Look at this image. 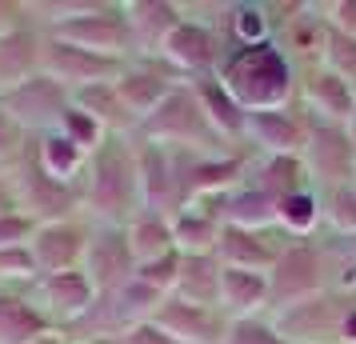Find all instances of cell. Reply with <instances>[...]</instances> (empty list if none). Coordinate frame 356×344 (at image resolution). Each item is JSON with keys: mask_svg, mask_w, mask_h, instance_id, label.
Segmentation results:
<instances>
[{"mask_svg": "<svg viewBox=\"0 0 356 344\" xmlns=\"http://www.w3.org/2000/svg\"><path fill=\"white\" fill-rule=\"evenodd\" d=\"M225 344H289V341L268 325V316H252V320H232Z\"/></svg>", "mask_w": 356, "mask_h": 344, "instance_id": "cell-39", "label": "cell"}, {"mask_svg": "<svg viewBox=\"0 0 356 344\" xmlns=\"http://www.w3.org/2000/svg\"><path fill=\"white\" fill-rule=\"evenodd\" d=\"M76 188H81V216L88 224H129L136 213H145L136 136H104V145L84 164Z\"/></svg>", "mask_w": 356, "mask_h": 344, "instance_id": "cell-1", "label": "cell"}, {"mask_svg": "<svg viewBox=\"0 0 356 344\" xmlns=\"http://www.w3.org/2000/svg\"><path fill=\"white\" fill-rule=\"evenodd\" d=\"M33 148H36V161H40V168L49 172V177H56V181L65 184H76L84 172V164H88V152L84 148H76L68 136H60V132H40V136H33Z\"/></svg>", "mask_w": 356, "mask_h": 344, "instance_id": "cell-32", "label": "cell"}, {"mask_svg": "<svg viewBox=\"0 0 356 344\" xmlns=\"http://www.w3.org/2000/svg\"><path fill=\"white\" fill-rule=\"evenodd\" d=\"M44 33L56 36V40H68L76 49L100 52V56L132 60V36H129V20H124V0H92L81 17L49 24Z\"/></svg>", "mask_w": 356, "mask_h": 344, "instance_id": "cell-7", "label": "cell"}, {"mask_svg": "<svg viewBox=\"0 0 356 344\" xmlns=\"http://www.w3.org/2000/svg\"><path fill=\"white\" fill-rule=\"evenodd\" d=\"M88 232H92V224H88L84 216L36 224L33 236H29V252H33L40 277H49V272H76V268L84 264Z\"/></svg>", "mask_w": 356, "mask_h": 344, "instance_id": "cell-14", "label": "cell"}, {"mask_svg": "<svg viewBox=\"0 0 356 344\" xmlns=\"http://www.w3.org/2000/svg\"><path fill=\"white\" fill-rule=\"evenodd\" d=\"M248 181L257 184V188H264L276 204L289 197V193L312 184L300 156H252V164H248Z\"/></svg>", "mask_w": 356, "mask_h": 344, "instance_id": "cell-29", "label": "cell"}, {"mask_svg": "<svg viewBox=\"0 0 356 344\" xmlns=\"http://www.w3.org/2000/svg\"><path fill=\"white\" fill-rule=\"evenodd\" d=\"M8 181H13V193H17L20 213L29 216L33 224H52V220H68V216H81V188L76 184H65L49 177L40 161H36L33 136L20 152L17 161L8 164Z\"/></svg>", "mask_w": 356, "mask_h": 344, "instance_id": "cell-5", "label": "cell"}, {"mask_svg": "<svg viewBox=\"0 0 356 344\" xmlns=\"http://www.w3.org/2000/svg\"><path fill=\"white\" fill-rule=\"evenodd\" d=\"M353 300L356 293L324 288V293L308 296L300 304L268 312V325L289 344H340V332H344V320L353 312Z\"/></svg>", "mask_w": 356, "mask_h": 344, "instance_id": "cell-6", "label": "cell"}, {"mask_svg": "<svg viewBox=\"0 0 356 344\" xmlns=\"http://www.w3.org/2000/svg\"><path fill=\"white\" fill-rule=\"evenodd\" d=\"M29 296H33V304L44 312V320H49L56 332L68 328L72 320H81L84 312H88V304L97 300V293H92V284H88V277H84L81 268H76V272H49V277H36V284L29 288Z\"/></svg>", "mask_w": 356, "mask_h": 344, "instance_id": "cell-18", "label": "cell"}, {"mask_svg": "<svg viewBox=\"0 0 356 344\" xmlns=\"http://www.w3.org/2000/svg\"><path fill=\"white\" fill-rule=\"evenodd\" d=\"M17 213L20 204H17V193H13V181H8V168H0V216H17Z\"/></svg>", "mask_w": 356, "mask_h": 344, "instance_id": "cell-45", "label": "cell"}, {"mask_svg": "<svg viewBox=\"0 0 356 344\" xmlns=\"http://www.w3.org/2000/svg\"><path fill=\"white\" fill-rule=\"evenodd\" d=\"M321 65L332 68L340 81H348L356 88V36H344V33H337V28H328Z\"/></svg>", "mask_w": 356, "mask_h": 344, "instance_id": "cell-37", "label": "cell"}, {"mask_svg": "<svg viewBox=\"0 0 356 344\" xmlns=\"http://www.w3.org/2000/svg\"><path fill=\"white\" fill-rule=\"evenodd\" d=\"M24 24H33V13H29V0H0V36L17 33Z\"/></svg>", "mask_w": 356, "mask_h": 344, "instance_id": "cell-43", "label": "cell"}, {"mask_svg": "<svg viewBox=\"0 0 356 344\" xmlns=\"http://www.w3.org/2000/svg\"><path fill=\"white\" fill-rule=\"evenodd\" d=\"M324 20H328V28H337L344 36H356V0H332V4H324Z\"/></svg>", "mask_w": 356, "mask_h": 344, "instance_id": "cell-41", "label": "cell"}, {"mask_svg": "<svg viewBox=\"0 0 356 344\" xmlns=\"http://www.w3.org/2000/svg\"><path fill=\"white\" fill-rule=\"evenodd\" d=\"M296 100L305 104L312 116L332 120V124H348L356 104V88L348 81H340L332 68L312 65L305 72H296Z\"/></svg>", "mask_w": 356, "mask_h": 344, "instance_id": "cell-21", "label": "cell"}, {"mask_svg": "<svg viewBox=\"0 0 356 344\" xmlns=\"http://www.w3.org/2000/svg\"><path fill=\"white\" fill-rule=\"evenodd\" d=\"M289 245V236L280 229H236V224H220V240H216V256L228 268H248V272H273L280 252Z\"/></svg>", "mask_w": 356, "mask_h": 344, "instance_id": "cell-19", "label": "cell"}, {"mask_svg": "<svg viewBox=\"0 0 356 344\" xmlns=\"http://www.w3.org/2000/svg\"><path fill=\"white\" fill-rule=\"evenodd\" d=\"M56 132H60V136H68V140H72L76 148H84L88 156H92V152L104 145V136H108V132L100 129V124H97V120H92L88 113H81L76 104H68V108H65L60 124H56Z\"/></svg>", "mask_w": 356, "mask_h": 344, "instance_id": "cell-36", "label": "cell"}, {"mask_svg": "<svg viewBox=\"0 0 356 344\" xmlns=\"http://www.w3.org/2000/svg\"><path fill=\"white\" fill-rule=\"evenodd\" d=\"M129 232V248H132V261L148 264V261H161L168 252H177V236H172V220L156 213H136L124 224Z\"/></svg>", "mask_w": 356, "mask_h": 344, "instance_id": "cell-30", "label": "cell"}, {"mask_svg": "<svg viewBox=\"0 0 356 344\" xmlns=\"http://www.w3.org/2000/svg\"><path fill=\"white\" fill-rule=\"evenodd\" d=\"M324 40H328V20H324V4H284V17L276 28V44L284 49L296 72L321 65Z\"/></svg>", "mask_w": 356, "mask_h": 344, "instance_id": "cell-16", "label": "cell"}, {"mask_svg": "<svg viewBox=\"0 0 356 344\" xmlns=\"http://www.w3.org/2000/svg\"><path fill=\"white\" fill-rule=\"evenodd\" d=\"M40 28V24H36ZM129 60H116V56H100V52L76 49L68 40H56L40 28V72H49L56 84H65L68 92L88 88V84H113L120 81Z\"/></svg>", "mask_w": 356, "mask_h": 344, "instance_id": "cell-9", "label": "cell"}, {"mask_svg": "<svg viewBox=\"0 0 356 344\" xmlns=\"http://www.w3.org/2000/svg\"><path fill=\"white\" fill-rule=\"evenodd\" d=\"M136 136L148 140V145L172 148V152H209V156L241 152V148H232L220 132L212 129L209 113L200 108V100H196L188 81L177 84V88L156 104V113H148L145 120H140Z\"/></svg>", "mask_w": 356, "mask_h": 344, "instance_id": "cell-3", "label": "cell"}, {"mask_svg": "<svg viewBox=\"0 0 356 344\" xmlns=\"http://www.w3.org/2000/svg\"><path fill=\"white\" fill-rule=\"evenodd\" d=\"M216 309L228 320H252V316H268V277L264 272H248V268H220V300Z\"/></svg>", "mask_w": 356, "mask_h": 344, "instance_id": "cell-24", "label": "cell"}, {"mask_svg": "<svg viewBox=\"0 0 356 344\" xmlns=\"http://www.w3.org/2000/svg\"><path fill=\"white\" fill-rule=\"evenodd\" d=\"M40 72V28L24 24L17 33L0 36V92L24 84Z\"/></svg>", "mask_w": 356, "mask_h": 344, "instance_id": "cell-26", "label": "cell"}, {"mask_svg": "<svg viewBox=\"0 0 356 344\" xmlns=\"http://www.w3.org/2000/svg\"><path fill=\"white\" fill-rule=\"evenodd\" d=\"M36 277H40V268H36L29 245L0 248V288H20V293H29L36 284Z\"/></svg>", "mask_w": 356, "mask_h": 344, "instance_id": "cell-35", "label": "cell"}, {"mask_svg": "<svg viewBox=\"0 0 356 344\" xmlns=\"http://www.w3.org/2000/svg\"><path fill=\"white\" fill-rule=\"evenodd\" d=\"M332 280V252L328 240L321 236H305V240H289L280 261L268 272V312H280L289 304H300L308 296L328 288Z\"/></svg>", "mask_w": 356, "mask_h": 344, "instance_id": "cell-4", "label": "cell"}, {"mask_svg": "<svg viewBox=\"0 0 356 344\" xmlns=\"http://www.w3.org/2000/svg\"><path fill=\"white\" fill-rule=\"evenodd\" d=\"M305 172L312 188H332V184L356 181V145L344 124L321 120L308 113V145L300 152Z\"/></svg>", "mask_w": 356, "mask_h": 344, "instance_id": "cell-8", "label": "cell"}, {"mask_svg": "<svg viewBox=\"0 0 356 344\" xmlns=\"http://www.w3.org/2000/svg\"><path fill=\"white\" fill-rule=\"evenodd\" d=\"M72 104L88 113L108 136H136V116L124 108V100L113 84H88V88H76L72 92Z\"/></svg>", "mask_w": 356, "mask_h": 344, "instance_id": "cell-27", "label": "cell"}, {"mask_svg": "<svg viewBox=\"0 0 356 344\" xmlns=\"http://www.w3.org/2000/svg\"><path fill=\"white\" fill-rule=\"evenodd\" d=\"M24 145H29V132L0 108V168H8V164L17 161L20 152H24Z\"/></svg>", "mask_w": 356, "mask_h": 344, "instance_id": "cell-40", "label": "cell"}, {"mask_svg": "<svg viewBox=\"0 0 356 344\" xmlns=\"http://www.w3.org/2000/svg\"><path fill=\"white\" fill-rule=\"evenodd\" d=\"M33 344H68L60 332H49V336H40V341H33Z\"/></svg>", "mask_w": 356, "mask_h": 344, "instance_id": "cell-47", "label": "cell"}, {"mask_svg": "<svg viewBox=\"0 0 356 344\" xmlns=\"http://www.w3.org/2000/svg\"><path fill=\"white\" fill-rule=\"evenodd\" d=\"M180 261H184V252H168V256H161V261L136 264V280L148 284L152 293L172 296V288H177V280H180Z\"/></svg>", "mask_w": 356, "mask_h": 344, "instance_id": "cell-38", "label": "cell"}, {"mask_svg": "<svg viewBox=\"0 0 356 344\" xmlns=\"http://www.w3.org/2000/svg\"><path fill=\"white\" fill-rule=\"evenodd\" d=\"M220 256L216 252H204V256H184L180 261V280L172 296L177 300H188V304H204V309H216L220 300Z\"/></svg>", "mask_w": 356, "mask_h": 344, "instance_id": "cell-28", "label": "cell"}, {"mask_svg": "<svg viewBox=\"0 0 356 344\" xmlns=\"http://www.w3.org/2000/svg\"><path fill=\"white\" fill-rule=\"evenodd\" d=\"M136 168H140V204H145V213H156V216L172 220L184 208L172 148L148 145V140L136 136Z\"/></svg>", "mask_w": 356, "mask_h": 344, "instance_id": "cell-15", "label": "cell"}, {"mask_svg": "<svg viewBox=\"0 0 356 344\" xmlns=\"http://www.w3.org/2000/svg\"><path fill=\"white\" fill-rule=\"evenodd\" d=\"M172 236H177V252L184 256H204V252H216V240H220V220L204 208H180L172 216Z\"/></svg>", "mask_w": 356, "mask_h": 344, "instance_id": "cell-33", "label": "cell"}, {"mask_svg": "<svg viewBox=\"0 0 356 344\" xmlns=\"http://www.w3.org/2000/svg\"><path fill=\"white\" fill-rule=\"evenodd\" d=\"M156 325L177 336L180 344H225L228 336V320L220 309H204V304H188V300H177V296H164V304L152 316Z\"/></svg>", "mask_w": 356, "mask_h": 344, "instance_id": "cell-20", "label": "cell"}, {"mask_svg": "<svg viewBox=\"0 0 356 344\" xmlns=\"http://www.w3.org/2000/svg\"><path fill=\"white\" fill-rule=\"evenodd\" d=\"M92 344H116V341H92Z\"/></svg>", "mask_w": 356, "mask_h": 344, "instance_id": "cell-49", "label": "cell"}, {"mask_svg": "<svg viewBox=\"0 0 356 344\" xmlns=\"http://www.w3.org/2000/svg\"><path fill=\"white\" fill-rule=\"evenodd\" d=\"M344 129H348V136H353V145H356V104H353V116H348V124H344Z\"/></svg>", "mask_w": 356, "mask_h": 344, "instance_id": "cell-48", "label": "cell"}, {"mask_svg": "<svg viewBox=\"0 0 356 344\" xmlns=\"http://www.w3.org/2000/svg\"><path fill=\"white\" fill-rule=\"evenodd\" d=\"M220 56H225L220 33L212 28L209 20H196L188 13H184V20L172 28V36L164 40V49H161V60L177 72L180 81H196V76L216 72Z\"/></svg>", "mask_w": 356, "mask_h": 344, "instance_id": "cell-11", "label": "cell"}, {"mask_svg": "<svg viewBox=\"0 0 356 344\" xmlns=\"http://www.w3.org/2000/svg\"><path fill=\"white\" fill-rule=\"evenodd\" d=\"M321 224L328 236H356V181L321 188Z\"/></svg>", "mask_w": 356, "mask_h": 344, "instance_id": "cell-34", "label": "cell"}, {"mask_svg": "<svg viewBox=\"0 0 356 344\" xmlns=\"http://www.w3.org/2000/svg\"><path fill=\"white\" fill-rule=\"evenodd\" d=\"M33 220L29 216H0V248H13V245H29V236H33Z\"/></svg>", "mask_w": 356, "mask_h": 344, "instance_id": "cell-42", "label": "cell"}, {"mask_svg": "<svg viewBox=\"0 0 356 344\" xmlns=\"http://www.w3.org/2000/svg\"><path fill=\"white\" fill-rule=\"evenodd\" d=\"M56 328L33 304V296L20 288H0V344H33Z\"/></svg>", "mask_w": 356, "mask_h": 344, "instance_id": "cell-25", "label": "cell"}, {"mask_svg": "<svg viewBox=\"0 0 356 344\" xmlns=\"http://www.w3.org/2000/svg\"><path fill=\"white\" fill-rule=\"evenodd\" d=\"M116 344H180V341H177V336H168L156 320H145V325L129 328V332H124Z\"/></svg>", "mask_w": 356, "mask_h": 344, "instance_id": "cell-44", "label": "cell"}, {"mask_svg": "<svg viewBox=\"0 0 356 344\" xmlns=\"http://www.w3.org/2000/svg\"><path fill=\"white\" fill-rule=\"evenodd\" d=\"M276 229L284 232L289 240H305V236H316L324 229L321 224V188H296L276 204Z\"/></svg>", "mask_w": 356, "mask_h": 344, "instance_id": "cell-31", "label": "cell"}, {"mask_svg": "<svg viewBox=\"0 0 356 344\" xmlns=\"http://www.w3.org/2000/svg\"><path fill=\"white\" fill-rule=\"evenodd\" d=\"M177 84H184V81L164 65L161 56H132L129 65H124V72H120V81H116V92L124 100V108L136 116V129H140V120L148 113H156V104Z\"/></svg>", "mask_w": 356, "mask_h": 344, "instance_id": "cell-17", "label": "cell"}, {"mask_svg": "<svg viewBox=\"0 0 356 344\" xmlns=\"http://www.w3.org/2000/svg\"><path fill=\"white\" fill-rule=\"evenodd\" d=\"M124 20L132 36V56H161L164 40L184 20V4L177 0H124Z\"/></svg>", "mask_w": 356, "mask_h": 344, "instance_id": "cell-22", "label": "cell"}, {"mask_svg": "<svg viewBox=\"0 0 356 344\" xmlns=\"http://www.w3.org/2000/svg\"><path fill=\"white\" fill-rule=\"evenodd\" d=\"M332 240H337V245H340V248H344V252H348V256L356 261V236H332Z\"/></svg>", "mask_w": 356, "mask_h": 344, "instance_id": "cell-46", "label": "cell"}, {"mask_svg": "<svg viewBox=\"0 0 356 344\" xmlns=\"http://www.w3.org/2000/svg\"><path fill=\"white\" fill-rule=\"evenodd\" d=\"M81 272L88 277L92 293H113L136 277V261H132L124 224H92Z\"/></svg>", "mask_w": 356, "mask_h": 344, "instance_id": "cell-12", "label": "cell"}, {"mask_svg": "<svg viewBox=\"0 0 356 344\" xmlns=\"http://www.w3.org/2000/svg\"><path fill=\"white\" fill-rule=\"evenodd\" d=\"M308 145V108L292 100L284 108L248 113V148L257 156H300Z\"/></svg>", "mask_w": 356, "mask_h": 344, "instance_id": "cell-13", "label": "cell"}, {"mask_svg": "<svg viewBox=\"0 0 356 344\" xmlns=\"http://www.w3.org/2000/svg\"><path fill=\"white\" fill-rule=\"evenodd\" d=\"M188 84H193L200 108L209 113L212 129L220 132L232 148H248V108H241V100L220 84V76L209 72V76H196V81H188Z\"/></svg>", "mask_w": 356, "mask_h": 344, "instance_id": "cell-23", "label": "cell"}, {"mask_svg": "<svg viewBox=\"0 0 356 344\" xmlns=\"http://www.w3.org/2000/svg\"><path fill=\"white\" fill-rule=\"evenodd\" d=\"M216 76L248 113L284 108V104L296 100V68H292V60L284 56V49L276 40L225 49Z\"/></svg>", "mask_w": 356, "mask_h": 344, "instance_id": "cell-2", "label": "cell"}, {"mask_svg": "<svg viewBox=\"0 0 356 344\" xmlns=\"http://www.w3.org/2000/svg\"><path fill=\"white\" fill-rule=\"evenodd\" d=\"M68 104H72V92H68L65 84L52 81L49 72H36V76H29L24 84L0 92V108L13 116L29 136L52 132L60 124V116H65Z\"/></svg>", "mask_w": 356, "mask_h": 344, "instance_id": "cell-10", "label": "cell"}]
</instances>
